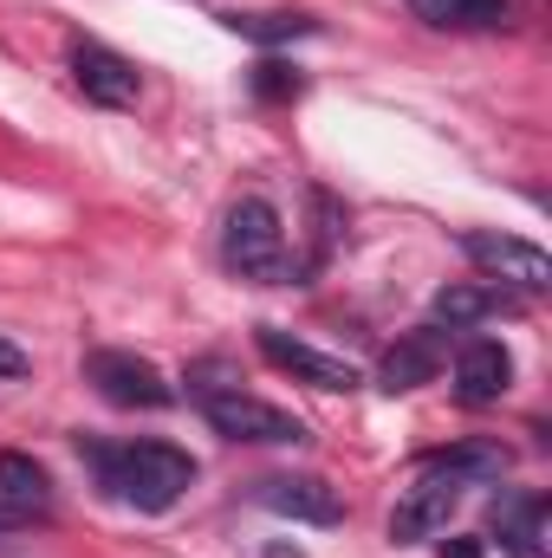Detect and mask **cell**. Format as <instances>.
<instances>
[{
  "instance_id": "obj_4",
  "label": "cell",
  "mask_w": 552,
  "mask_h": 558,
  "mask_svg": "<svg viewBox=\"0 0 552 558\" xmlns=\"http://www.w3.org/2000/svg\"><path fill=\"white\" fill-rule=\"evenodd\" d=\"M85 384L111 410H169L176 403V384L149 357H137V351H92L85 357Z\"/></svg>"
},
{
  "instance_id": "obj_13",
  "label": "cell",
  "mask_w": 552,
  "mask_h": 558,
  "mask_svg": "<svg viewBox=\"0 0 552 558\" xmlns=\"http://www.w3.org/2000/svg\"><path fill=\"white\" fill-rule=\"evenodd\" d=\"M488 526H494L501 553L552 558L547 553V500H540V494H501V500H494V513H488Z\"/></svg>"
},
{
  "instance_id": "obj_10",
  "label": "cell",
  "mask_w": 552,
  "mask_h": 558,
  "mask_svg": "<svg viewBox=\"0 0 552 558\" xmlns=\"http://www.w3.org/2000/svg\"><path fill=\"white\" fill-rule=\"evenodd\" d=\"M254 344H261V357L286 371V377H299V384H312V390H358V371L345 364V357H325V351H312V344H299V338H286L274 325H261L254 331Z\"/></svg>"
},
{
  "instance_id": "obj_5",
  "label": "cell",
  "mask_w": 552,
  "mask_h": 558,
  "mask_svg": "<svg viewBox=\"0 0 552 558\" xmlns=\"http://www.w3.org/2000/svg\"><path fill=\"white\" fill-rule=\"evenodd\" d=\"M461 254L494 279V286H507V292H520V299H533V292L552 286V260L533 241H520V234H488V228H475V234H461Z\"/></svg>"
},
{
  "instance_id": "obj_20",
  "label": "cell",
  "mask_w": 552,
  "mask_h": 558,
  "mask_svg": "<svg viewBox=\"0 0 552 558\" xmlns=\"http://www.w3.org/2000/svg\"><path fill=\"white\" fill-rule=\"evenodd\" d=\"M20 526H26V520H20V513H13V507L0 500V539H7V533H20Z\"/></svg>"
},
{
  "instance_id": "obj_14",
  "label": "cell",
  "mask_w": 552,
  "mask_h": 558,
  "mask_svg": "<svg viewBox=\"0 0 552 558\" xmlns=\"http://www.w3.org/2000/svg\"><path fill=\"white\" fill-rule=\"evenodd\" d=\"M0 500L33 526V520H52V474L33 461V454H20V448H7L0 454Z\"/></svg>"
},
{
  "instance_id": "obj_16",
  "label": "cell",
  "mask_w": 552,
  "mask_h": 558,
  "mask_svg": "<svg viewBox=\"0 0 552 558\" xmlns=\"http://www.w3.org/2000/svg\"><path fill=\"white\" fill-rule=\"evenodd\" d=\"M221 26L241 33V39H254V46H286V39H312L319 33L312 13H228Z\"/></svg>"
},
{
  "instance_id": "obj_3",
  "label": "cell",
  "mask_w": 552,
  "mask_h": 558,
  "mask_svg": "<svg viewBox=\"0 0 552 558\" xmlns=\"http://www.w3.org/2000/svg\"><path fill=\"white\" fill-rule=\"evenodd\" d=\"M221 267L241 279H261L279 286L286 279V228H279V208L267 195H241L221 221Z\"/></svg>"
},
{
  "instance_id": "obj_17",
  "label": "cell",
  "mask_w": 552,
  "mask_h": 558,
  "mask_svg": "<svg viewBox=\"0 0 552 558\" xmlns=\"http://www.w3.org/2000/svg\"><path fill=\"white\" fill-rule=\"evenodd\" d=\"M435 461H442V468H455L468 487H481V481H501V474L514 468V454H507L501 441H461V448H442Z\"/></svg>"
},
{
  "instance_id": "obj_19",
  "label": "cell",
  "mask_w": 552,
  "mask_h": 558,
  "mask_svg": "<svg viewBox=\"0 0 552 558\" xmlns=\"http://www.w3.org/2000/svg\"><path fill=\"white\" fill-rule=\"evenodd\" d=\"M26 371H33V364H26V351L0 338V377H26Z\"/></svg>"
},
{
  "instance_id": "obj_18",
  "label": "cell",
  "mask_w": 552,
  "mask_h": 558,
  "mask_svg": "<svg viewBox=\"0 0 552 558\" xmlns=\"http://www.w3.org/2000/svg\"><path fill=\"white\" fill-rule=\"evenodd\" d=\"M254 92H261V98H299V72L279 65V59H261V65H254Z\"/></svg>"
},
{
  "instance_id": "obj_9",
  "label": "cell",
  "mask_w": 552,
  "mask_h": 558,
  "mask_svg": "<svg viewBox=\"0 0 552 558\" xmlns=\"http://www.w3.org/2000/svg\"><path fill=\"white\" fill-rule=\"evenodd\" d=\"M507 384H514V351H507L501 338H468V344L455 351V397H461L468 410L501 403Z\"/></svg>"
},
{
  "instance_id": "obj_11",
  "label": "cell",
  "mask_w": 552,
  "mask_h": 558,
  "mask_svg": "<svg viewBox=\"0 0 552 558\" xmlns=\"http://www.w3.org/2000/svg\"><path fill=\"white\" fill-rule=\"evenodd\" d=\"M435 377H442V325L404 331V338L384 351V364H377V384H384L391 397H404V390H422V384H435Z\"/></svg>"
},
{
  "instance_id": "obj_1",
  "label": "cell",
  "mask_w": 552,
  "mask_h": 558,
  "mask_svg": "<svg viewBox=\"0 0 552 558\" xmlns=\"http://www.w3.org/2000/svg\"><path fill=\"white\" fill-rule=\"evenodd\" d=\"M79 454L98 474V487L137 513H169L195 487V461L176 441H79Z\"/></svg>"
},
{
  "instance_id": "obj_8",
  "label": "cell",
  "mask_w": 552,
  "mask_h": 558,
  "mask_svg": "<svg viewBox=\"0 0 552 558\" xmlns=\"http://www.w3.org/2000/svg\"><path fill=\"white\" fill-rule=\"evenodd\" d=\"M254 500H261L267 513H279V520H305V526H338V520H345L338 487L319 481V474H274V481L254 487Z\"/></svg>"
},
{
  "instance_id": "obj_6",
  "label": "cell",
  "mask_w": 552,
  "mask_h": 558,
  "mask_svg": "<svg viewBox=\"0 0 552 558\" xmlns=\"http://www.w3.org/2000/svg\"><path fill=\"white\" fill-rule=\"evenodd\" d=\"M461 487H468V481L429 454V461H422V474H416L410 487H404L397 513H391V539H429L435 526H448V513H455Z\"/></svg>"
},
{
  "instance_id": "obj_21",
  "label": "cell",
  "mask_w": 552,
  "mask_h": 558,
  "mask_svg": "<svg viewBox=\"0 0 552 558\" xmlns=\"http://www.w3.org/2000/svg\"><path fill=\"white\" fill-rule=\"evenodd\" d=\"M448 558H481V546H475V539H461V546H448Z\"/></svg>"
},
{
  "instance_id": "obj_12",
  "label": "cell",
  "mask_w": 552,
  "mask_h": 558,
  "mask_svg": "<svg viewBox=\"0 0 552 558\" xmlns=\"http://www.w3.org/2000/svg\"><path fill=\"white\" fill-rule=\"evenodd\" d=\"M514 312H520V292H507L494 279H461V286L435 292V325H448V331H468L481 318H514Z\"/></svg>"
},
{
  "instance_id": "obj_2",
  "label": "cell",
  "mask_w": 552,
  "mask_h": 558,
  "mask_svg": "<svg viewBox=\"0 0 552 558\" xmlns=\"http://www.w3.org/2000/svg\"><path fill=\"white\" fill-rule=\"evenodd\" d=\"M189 397L202 403V416L215 422V435H228V441H261V448L305 441V422L274 410V403H261V397H248V390L228 377V364H215V357L189 371Z\"/></svg>"
},
{
  "instance_id": "obj_7",
  "label": "cell",
  "mask_w": 552,
  "mask_h": 558,
  "mask_svg": "<svg viewBox=\"0 0 552 558\" xmlns=\"http://www.w3.org/2000/svg\"><path fill=\"white\" fill-rule=\"evenodd\" d=\"M72 85H79L92 105H105V111H131L143 98V72L124 52L98 46V39H79V46H72Z\"/></svg>"
},
{
  "instance_id": "obj_15",
  "label": "cell",
  "mask_w": 552,
  "mask_h": 558,
  "mask_svg": "<svg viewBox=\"0 0 552 558\" xmlns=\"http://www.w3.org/2000/svg\"><path fill=\"white\" fill-rule=\"evenodd\" d=\"M410 13L422 26H442V33H501V26H514V0H410Z\"/></svg>"
}]
</instances>
